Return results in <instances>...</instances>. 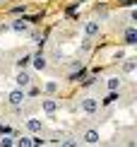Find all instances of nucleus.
<instances>
[{"mask_svg":"<svg viewBox=\"0 0 137 147\" xmlns=\"http://www.w3.org/2000/svg\"><path fill=\"white\" fill-rule=\"evenodd\" d=\"M34 68H36V70H43V68H46V60H43L41 56H36V58H34Z\"/></svg>","mask_w":137,"mask_h":147,"instance_id":"obj_10","label":"nucleus"},{"mask_svg":"<svg viewBox=\"0 0 137 147\" xmlns=\"http://www.w3.org/2000/svg\"><path fill=\"white\" fill-rule=\"evenodd\" d=\"M12 27H15L17 32H24V29H27V22H22V20H17L15 24H12Z\"/></svg>","mask_w":137,"mask_h":147,"instance_id":"obj_13","label":"nucleus"},{"mask_svg":"<svg viewBox=\"0 0 137 147\" xmlns=\"http://www.w3.org/2000/svg\"><path fill=\"white\" fill-rule=\"evenodd\" d=\"M82 109H84L87 113H94L96 109H99V104H96L94 99H84V101H82Z\"/></svg>","mask_w":137,"mask_h":147,"instance_id":"obj_2","label":"nucleus"},{"mask_svg":"<svg viewBox=\"0 0 137 147\" xmlns=\"http://www.w3.org/2000/svg\"><path fill=\"white\" fill-rule=\"evenodd\" d=\"M60 147H77V142H75V140H65V142L60 145Z\"/></svg>","mask_w":137,"mask_h":147,"instance_id":"obj_17","label":"nucleus"},{"mask_svg":"<svg viewBox=\"0 0 137 147\" xmlns=\"http://www.w3.org/2000/svg\"><path fill=\"white\" fill-rule=\"evenodd\" d=\"M17 147H34V142H32V138H19L17 140Z\"/></svg>","mask_w":137,"mask_h":147,"instance_id":"obj_9","label":"nucleus"},{"mask_svg":"<svg viewBox=\"0 0 137 147\" xmlns=\"http://www.w3.org/2000/svg\"><path fill=\"white\" fill-rule=\"evenodd\" d=\"M123 5H135V0H120Z\"/></svg>","mask_w":137,"mask_h":147,"instance_id":"obj_19","label":"nucleus"},{"mask_svg":"<svg viewBox=\"0 0 137 147\" xmlns=\"http://www.w3.org/2000/svg\"><path fill=\"white\" fill-rule=\"evenodd\" d=\"M125 41H128V44H135V41H137V32H135V29H128V32H125Z\"/></svg>","mask_w":137,"mask_h":147,"instance_id":"obj_8","label":"nucleus"},{"mask_svg":"<svg viewBox=\"0 0 137 147\" xmlns=\"http://www.w3.org/2000/svg\"><path fill=\"white\" fill-rule=\"evenodd\" d=\"M17 84H19V89L29 84V75H27V72H19V75H17Z\"/></svg>","mask_w":137,"mask_h":147,"instance_id":"obj_7","label":"nucleus"},{"mask_svg":"<svg viewBox=\"0 0 137 147\" xmlns=\"http://www.w3.org/2000/svg\"><path fill=\"white\" fill-rule=\"evenodd\" d=\"M22 101H24V92H22V89H12V92H10V104L19 106Z\"/></svg>","mask_w":137,"mask_h":147,"instance_id":"obj_1","label":"nucleus"},{"mask_svg":"<svg viewBox=\"0 0 137 147\" xmlns=\"http://www.w3.org/2000/svg\"><path fill=\"white\" fill-rule=\"evenodd\" d=\"M55 89H58V84H55V82H48V84H46V92H48V94H53Z\"/></svg>","mask_w":137,"mask_h":147,"instance_id":"obj_16","label":"nucleus"},{"mask_svg":"<svg viewBox=\"0 0 137 147\" xmlns=\"http://www.w3.org/2000/svg\"><path fill=\"white\" fill-rule=\"evenodd\" d=\"M84 32H87V36H94V34H99V24L96 22H89L84 27Z\"/></svg>","mask_w":137,"mask_h":147,"instance_id":"obj_5","label":"nucleus"},{"mask_svg":"<svg viewBox=\"0 0 137 147\" xmlns=\"http://www.w3.org/2000/svg\"><path fill=\"white\" fill-rule=\"evenodd\" d=\"M27 128L32 133H41V121H36V118H32V121H27Z\"/></svg>","mask_w":137,"mask_h":147,"instance_id":"obj_4","label":"nucleus"},{"mask_svg":"<svg viewBox=\"0 0 137 147\" xmlns=\"http://www.w3.org/2000/svg\"><path fill=\"white\" fill-rule=\"evenodd\" d=\"M84 140H87L89 145H94V142H99V133H96V130H87V133H84Z\"/></svg>","mask_w":137,"mask_h":147,"instance_id":"obj_3","label":"nucleus"},{"mask_svg":"<svg viewBox=\"0 0 137 147\" xmlns=\"http://www.w3.org/2000/svg\"><path fill=\"white\" fill-rule=\"evenodd\" d=\"M0 147H12V135H5L0 140Z\"/></svg>","mask_w":137,"mask_h":147,"instance_id":"obj_12","label":"nucleus"},{"mask_svg":"<svg viewBox=\"0 0 137 147\" xmlns=\"http://www.w3.org/2000/svg\"><path fill=\"white\" fill-rule=\"evenodd\" d=\"M116 96H118V94H116V92H111V94H108V96H106V104H111V101H116Z\"/></svg>","mask_w":137,"mask_h":147,"instance_id":"obj_18","label":"nucleus"},{"mask_svg":"<svg viewBox=\"0 0 137 147\" xmlns=\"http://www.w3.org/2000/svg\"><path fill=\"white\" fill-rule=\"evenodd\" d=\"M118 87H120V80H118V77H111V80H108V89H111V92H116Z\"/></svg>","mask_w":137,"mask_h":147,"instance_id":"obj_11","label":"nucleus"},{"mask_svg":"<svg viewBox=\"0 0 137 147\" xmlns=\"http://www.w3.org/2000/svg\"><path fill=\"white\" fill-rule=\"evenodd\" d=\"M123 70H125V72H132V70H135V63H132V60H128V63L123 65Z\"/></svg>","mask_w":137,"mask_h":147,"instance_id":"obj_15","label":"nucleus"},{"mask_svg":"<svg viewBox=\"0 0 137 147\" xmlns=\"http://www.w3.org/2000/svg\"><path fill=\"white\" fill-rule=\"evenodd\" d=\"M0 133H3V135H15V130H12L10 125H0Z\"/></svg>","mask_w":137,"mask_h":147,"instance_id":"obj_14","label":"nucleus"},{"mask_svg":"<svg viewBox=\"0 0 137 147\" xmlns=\"http://www.w3.org/2000/svg\"><path fill=\"white\" fill-rule=\"evenodd\" d=\"M55 109H58V104H55V101H51V99L43 101V111H46V113H55Z\"/></svg>","mask_w":137,"mask_h":147,"instance_id":"obj_6","label":"nucleus"}]
</instances>
